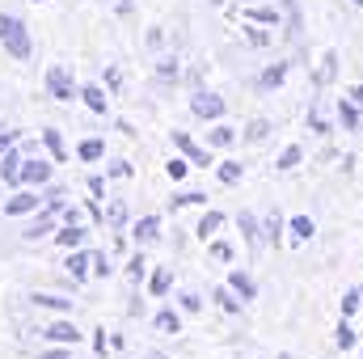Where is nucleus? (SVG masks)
Returning <instances> with one entry per match:
<instances>
[{"label":"nucleus","instance_id":"aec40b11","mask_svg":"<svg viewBox=\"0 0 363 359\" xmlns=\"http://www.w3.org/2000/svg\"><path fill=\"white\" fill-rule=\"evenodd\" d=\"M157 330H161V334H178L182 330V313L178 309H161V313H157Z\"/></svg>","mask_w":363,"mask_h":359},{"label":"nucleus","instance_id":"58836bf2","mask_svg":"<svg viewBox=\"0 0 363 359\" xmlns=\"http://www.w3.org/2000/svg\"><path fill=\"white\" fill-rule=\"evenodd\" d=\"M199 309H203V296L186 292V296H182V313H199Z\"/></svg>","mask_w":363,"mask_h":359},{"label":"nucleus","instance_id":"b1692460","mask_svg":"<svg viewBox=\"0 0 363 359\" xmlns=\"http://www.w3.org/2000/svg\"><path fill=\"white\" fill-rule=\"evenodd\" d=\"M283 81H287V64H274V68H267V72L258 77V85H262V89H279Z\"/></svg>","mask_w":363,"mask_h":359},{"label":"nucleus","instance_id":"49530a36","mask_svg":"<svg viewBox=\"0 0 363 359\" xmlns=\"http://www.w3.org/2000/svg\"><path fill=\"white\" fill-rule=\"evenodd\" d=\"M157 72H161V77H178V64H174V60H161V68H157Z\"/></svg>","mask_w":363,"mask_h":359},{"label":"nucleus","instance_id":"2eb2a0df","mask_svg":"<svg viewBox=\"0 0 363 359\" xmlns=\"http://www.w3.org/2000/svg\"><path fill=\"white\" fill-rule=\"evenodd\" d=\"M220 228H224V211H203V220H199V228H194V233H199L203 241H211Z\"/></svg>","mask_w":363,"mask_h":359},{"label":"nucleus","instance_id":"393cba45","mask_svg":"<svg viewBox=\"0 0 363 359\" xmlns=\"http://www.w3.org/2000/svg\"><path fill=\"white\" fill-rule=\"evenodd\" d=\"M241 178H245V165L241 161H220V182L224 186H237Z\"/></svg>","mask_w":363,"mask_h":359},{"label":"nucleus","instance_id":"423d86ee","mask_svg":"<svg viewBox=\"0 0 363 359\" xmlns=\"http://www.w3.org/2000/svg\"><path fill=\"white\" fill-rule=\"evenodd\" d=\"M43 334H47V343H60V347H77V343H81V334H77L72 321H51Z\"/></svg>","mask_w":363,"mask_h":359},{"label":"nucleus","instance_id":"c9c22d12","mask_svg":"<svg viewBox=\"0 0 363 359\" xmlns=\"http://www.w3.org/2000/svg\"><path fill=\"white\" fill-rule=\"evenodd\" d=\"M267 131H271V123H267V118H254L245 136H250V140H267Z\"/></svg>","mask_w":363,"mask_h":359},{"label":"nucleus","instance_id":"39448f33","mask_svg":"<svg viewBox=\"0 0 363 359\" xmlns=\"http://www.w3.org/2000/svg\"><path fill=\"white\" fill-rule=\"evenodd\" d=\"M38 203H47V199H38L34 190H17L13 199H4V216H26V211H38Z\"/></svg>","mask_w":363,"mask_h":359},{"label":"nucleus","instance_id":"c85d7f7f","mask_svg":"<svg viewBox=\"0 0 363 359\" xmlns=\"http://www.w3.org/2000/svg\"><path fill=\"white\" fill-rule=\"evenodd\" d=\"M77 153H81V161H101V157H106V144H101V140H85Z\"/></svg>","mask_w":363,"mask_h":359},{"label":"nucleus","instance_id":"5701e85b","mask_svg":"<svg viewBox=\"0 0 363 359\" xmlns=\"http://www.w3.org/2000/svg\"><path fill=\"white\" fill-rule=\"evenodd\" d=\"M334 343H338L342 351H355V343H359V334L351 330V321H347V317L338 321V330H334Z\"/></svg>","mask_w":363,"mask_h":359},{"label":"nucleus","instance_id":"de8ad7c7","mask_svg":"<svg viewBox=\"0 0 363 359\" xmlns=\"http://www.w3.org/2000/svg\"><path fill=\"white\" fill-rule=\"evenodd\" d=\"M347 97H351V101L363 110V85H351V93H347Z\"/></svg>","mask_w":363,"mask_h":359},{"label":"nucleus","instance_id":"6ab92c4d","mask_svg":"<svg viewBox=\"0 0 363 359\" xmlns=\"http://www.w3.org/2000/svg\"><path fill=\"white\" fill-rule=\"evenodd\" d=\"M300 161H304V148H300V144H287V148L279 153V161H274V170H283V174H287V170H296Z\"/></svg>","mask_w":363,"mask_h":359},{"label":"nucleus","instance_id":"3c124183","mask_svg":"<svg viewBox=\"0 0 363 359\" xmlns=\"http://www.w3.org/2000/svg\"><path fill=\"white\" fill-rule=\"evenodd\" d=\"M279 359H291V355H279Z\"/></svg>","mask_w":363,"mask_h":359},{"label":"nucleus","instance_id":"bb28decb","mask_svg":"<svg viewBox=\"0 0 363 359\" xmlns=\"http://www.w3.org/2000/svg\"><path fill=\"white\" fill-rule=\"evenodd\" d=\"M283 228H287V220H283L279 211H271V216H267V224H262V237H267V241H279V237H283Z\"/></svg>","mask_w":363,"mask_h":359},{"label":"nucleus","instance_id":"a211bd4d","mask_svg":"<svg viewBox=\"0 0 363 359\" xmlns=\"http://www.w3.org/2000/svg\"><path fill=\"white\" fill-rule=\"evenodd\" d=\"M43 144H47V153H51V161H60V165L68 161V148H64V140H60V131H51V127H47V131H43Z\"/></svg>","mask_w":363,"mask_h":359},{"label":"nucleus","instance_id":"5fc2aeb1","mask_svg":"<svg viewBox=\"0 0 363 359\" xmlns=\"http://www.w3.org/2000/svg\"><path fill=\"white\" fill-rule=\"evenodd\" d=\"M68 359H72V355H68Z\"/></svg>","mask_w":363,"mask_h":359},{"label":"nucleus","instance_id":"ddd939ff","mask_svg":"<svg viewBox=\"0 0 363 359\" xmlns=\"http://www.w3.org/2000/svg\"><path fill=\"white\" fill-rule=\"evenodd\" d=\"M81 97H85V106H89L93 114H106V110H110V97H106V89H101V85H85V89H81Z\"/></svg>","mask_w":363,"mask_h":359},{"label":"nucleus","instance_id":"e433bc0d","mask_svg":"<svg viewBox=\"0 0 363 359\" xmlns=\"http://www.w3.org/2000/svg\"><path fill=\"white\" fill-rule=\"evenodd\" d=\"M245 17H254V21H271V26H279V13H274V9H250Z\"/></svg>","mask_w":363,"mask_h":359},{"label":"nucleus","instance_id":"8fccbe9b","mask_svg":"<svg viewBox=\"0 0 363 359\" xmlns=\"http://www.w3.org/2000/svg\"><path fill=\"white\" fill-rule=\"evenodd\" d=\"M359 300H363V287H359Z\"/></svg>","mask_w":363,"mask_h":359},{"label":"nucleus","instance_id":"f3484780","mask_svg":"<svg viewBox=\"0 0 363 359\" xmlns=\"http://www.w3.org/2000/svg\"><path fill=\"white\" fill-rule=\"evenodd\" d=\"M55 241H60L64 250H81V241H85V228H81V224H64V228L55 233Z\"/></svg>","mask_w":363,"mask_h":359},{"label":"nucleus","instance_id":"9b49d317","mask_svg":"<svg viewBox=\"0 0 363 359\" xmlns=\"http://www.w3.org/2000/svg\"><path fill=\"white\" fill-rule=\"evenodd\" d=\"M157 233H161V216H144V220H135V228H131V237L144 245V241H157Z\"/></svg>","mask_w":363,"mask_h":359},{"label":"nucleus","instance_id":"864d4df0","mask_svg":"<svg viewBox=\"0 0 363 359\" xmlns=\"http://www.w3.org/2000/svg\"><path fill=\"white\" fill-rule=\"evenodd\" d=\"M359 359H363V351H359Z\"/></svg>","mask_w":363,"mask_h":359},{"label":"nucleus","instance_id":"6e6552de","mask_svg":"<svg viewBox=\"0 0 363 359\" xmlns=\"http://www.w3.org/2000/svg\"><path fill=\"white\" fill-rule=\"evenodd\" d=\"M47 178H51V165L47 161H38V157L21 161V182L26 186H47Z\"/></svg>","mask_w":363,"mask_h":359},{"label":"nucleus","instance_id":"a19ab883","mask_svg":"<svg viewBox=\"0 0 363 359\" xmlns=\"http://www.w3.org/2000/svg\"><path fill=\"white\" fill-rule=\"evenodd\" d=\"M106 174H110V178H131V165H127V161H114Z\"/></svg>","mask_w":363,"mask_h":359},{"label":"nucleus","instance_id":"2f4dec72","mask_svg":"<svg viewBox=\"0 0 363 359\" xmlns=\"http://www.w3.org/2000/svg\"><path fill=\"white\" fill-rule=\"evenodd\" d=\"M186 170H190V161H186V157H169V161H165V174H169L174 182L186 178Z\"/></svg>","mask_w":363,"mask_h":359},{"label":"nucleus","instance_id":"f03ea898","mask_svg":"<svg viewBox=\"0 0 363 359\" xmlns=\"http://www.w3.org/2000/svg\"><path fill=\"white\" fill-rule=\"evenodd\" d=\"M47 89H51V97H55V101H72V97H77L72 81H68V72H64L60 64H51V68H47Z\"/></svg>","mask_w":363,"mask_h":359},{"label":"nucleus","instance_id":"7c9ffc66","mask_svg":"<svg viewBox=\"0 0 363 359\" xmlns=\"http://www.w3.org/2000/svg\"><path fill=\"white\" fill-rule=\"evenodd\" d=\"M34 304H43V309H72V300H64V296H51V292H43V296H34Z\"/></svg>","mask_w":363,"mask_h":359},{"label":"nucleus","instance_id":"f704fd0d","mask_svg":"<svg viewBox=\"0 0 363 359\" xmlns=\"http://www.w3.org/2000/svg\"><path fill=\"white\" fill-rule=\"evenodd\" d=\"M241 30H245V38H250L254 47H267V43H271V34H262L258 26H241Z\"/></svg>","mask_w":363,"mask_h":359},{"label":"nucleus","instance_id":"20e7f679","mask_svg":"<svg viewBox=\"0 0 363 359\" xmlns=\"http://www.w3.org/2000/svg\"><path fill=\"white\" fill-rule=\"evenodd\" d=\"M190 110H194L199 118H220V114H224V97H220V93H194V97H190Z\"/></svg>","mask_w":363,"mask_h":359},{"label":"nucleus","instance_id":"1a4fd4ad","mask_svg":"<svg viewBox=\"0 0 363 359\" xmlns=\"http://www.w3.org/2000/svg\"><path fill=\"white\" fill-rule=\"evenodd\" d=\"M287 233H291V241H296V245H304V241H313L317 224H313L308 216H291V220H287Z\"/></svg>","mask_w":363,"mask_h":359},{"label":"nucleus","instance_id":"dca6fc26","mask_svg":"<svg viewBox=\"0 0 363 359\" xmlns=\"http://www.w3.org/2000/svg\"><path fill=\"white\" fill-rule=\"evenodd\" d=\"M211 300H216L224 313H241V304H245V300H241V296H237L228 283H224V287H216V292H211Z\"/></svg>","mask_w":363,"mask_h":359},{"label":"nucleus","instance_id":"09e8293b","mask_svg":"<svg viewBox=\"0 0 363 359\" xmlns=\"http://www.w3.org/2000/svg\"><path fill=\"white\" fill-rule=\"evenodd\" d=\"M351 4H363V0H351Z\"/></svg>","mask_w":363,"mask_h":359},{"label":"nucleus","instance_id":"4c0bfd02","mask_svg":"<svg viewBox=\"0 0 363 359\" xmlns=\"http://www.w3.org/2000/svg\"><path fill=\"white\" fill-rule=\"evenodd\" d=\"M211 258L228 263V258H233V245H228V241H211Z\"/></svg>","mask_w":363,"mask_h":359},{"label":"nucleus","instance_id":"4be33fe9","mask_svg":"<svg viewBox=\"0 0 363 359\" xmlns=\"http://www.w3.org/2000/svg\"><path fill=\"white\" fill-rule=\"evenodd\" d=\"M237 228H241L250 241H262V224H258V216H254V211H241V216H237Z\"/></svg>","mask_w":363,"mask_h":359},{"label":"nucleus","instance_id":"473e14b6","mask_svg":"<svg viewBox=\"0 0 363 359\" xmlns=\"http://www.w3.org/2000/svg\"><path fill=\"white\" fill-rule=\"evenodd\" d=\"M363 309V300H359V287H351L347 296H342V317H355Z\"/></svg>","mask_w":363,"mask_h":359},{"label":"nucleus","instance_id":"f257e3e1","mask_svg":"<svg viewBox=\"0 0 363 359\" xmlns=\"http://www.w3.org/2000/svg\"><path fill=\"white\" fill-rule=\"evenodd\" d=\"M0 47H4L13 60H30V30H26L21 17L0 13Z\"/></svg>","mask_w":363,"mask_h":359},{"label":"nucleus","instance_id":"ea45409f","mask_svg":"<svg viewBox=\"0 0 363 359\" xmlns=\"http://www.w3.org/2000/svg\"><path fill=\"white\" fill-rule=\"evenodd\" d=\"M93 275H101V279L110 275V258L106 254H93Z\"/></svg>","mask_w":363,"mask_h":359},{"label":"nucleus","instance_id":"412c9836","mask_svg":"<svg viewBox=\"0 0 363 359\" xmlns=\"http://www.w3.org/2000/svg\"><path fill=\"white\" fill-rule=\"evenodd\" d=\"M233 140H237V131H233L228 123H216V127H211V136H207V144H211V148H228Z\"/></svg>","mask_w":363,"mask_h":359},{"label":"nucleus","instance_id":"37998d69","mask_svg":"<svg viewBox=\"0 0 363 359\" xmlns=\"http://www.w3.org/2000/svg\"><path fill=\"white\" fill-rule=\"evenodd\" d=\"M89 194H93V203H97V199L106 194V178H97V174H93V178H89Z\"/></svg>","mask_w":363,"mask_h":359},{"label":"nucleus","instance_id":"c756f323","mask_svg":"<svg viewBox=\"0 0 363 359\" xmlns=\"http://www.w3.org/2000/svg\"><path fill=\"white\" fill-rule=\"evenodd\" d=\"M106 224H110V228H123V224H127V203H110V207H106Z\"/></svg>","mask_w":363,"mask_h":359},{"label":"nucleus","instance_id":"7ed1b4c3","mask_svg":"<svg viewBox=\"0 0 363 359\" xmlns=\"http://www.w3.org/2000/svg\"><path fill=\"white\" fill-rule=\"evenodd\" d=\"M169 136H174V144L182 148V157H186L190 165H203V170L211 165V153H207V148H199V144H194V140H190L186 131H169Z\"/></svg>","mask_w":363,"mask_h":359},{"label":"nucleus","instance_id":"79ce46f5","mask_svg":"<svg viewBox=\"0 0 363 359\" xmlns=\"http://www.w3.org/2000/svg\"><path fill=\"white\" fill-rule=\"evenodd\" d=\"M13 144H17V131H4V127H0V157H4Z\"/></svg>","mask_w":363,"mask_h":359},{"label":"nucleus","instance_id":"c03bdc74","mask_svg":"<svg viewBox=\"0 0 363 359\" xmlns=\"http://www.w3.org/2000/svg\"><path fill=\"white\" fill-rule=\"evenodd\" d=\"M308 127H313V131H330V123H325V118H321V114H317V110H313V114H308Z\"/></svg>","mask_w":363,"mask_h":359},{"label":"nucleus","instance_id":"f8f14e48","mask_svg":"<svg viewBox=\"0 0 363 359\" xmlns=\"http://www.w3.org/2000/svg\"><path fill=\"white\" fill-rule=\"evenodd\" d=\"M228 287H233L241 300H254V296H258V283H254L245 270H233V275H228Z\"/></svg>","mask_w":363,"mask_h":359},{"label":"nucleus","instance_id":"cd10ccee","mask_svg":"<svg viewBox=\"0 0 363 359\" xmlns=\"http://www.w3.org/2000/svg\"><path fill=\"white\" fill-rule=\"evenodd\" d=\"M169 203H174V207H199V203H207V194H203V190H182Z\"/></svg>","mask_w":363,"mask_h":359},{"label":"nucleus","instance_id":"a878e982","mask_svg":"<svg viewBox=\"0 0 363 359\" xmlns=\"http://www.w3.org/2000/svg\"><path fill=\"white\" fill-rule=\"evenodd\" d=\"M169 283H174V270L161 267L152 279H148V292H152V296H165V292H169Z\"/></svg>","mask_w":363,"mask_h":359},{"label":"nucleus","instance_id":"0eeeda50","mask_svg":"<svg viewBox=\"0 0 363 359\" xmlns=\"http://www.w3.org/2000/svg\"><path fill=\"white\" fill-rule=\"evenodd\" d=\"M21 148H9L4 157H0V178L9 182V186H21Z\"/></svg>","mask_w":363,"mask_h":359},{"label":"nucleus","instance_id":"72a5a7b5","mask_svg":"<svg viewBox=\"0 0 363 359\" xmlns=\"http://www.w3.org/2000/svg\"><path fill=\"white\" fill-rule=\"evenodd\" d=\"M144 267H148V263H144V254H131V263H127V275L140 283V279H144Z\"/></svg>","mask_w":363,"mask_h":359},{"label":"nucleus","instance_id":"9d476101","mask_svg":"<svg viewBox=\"0 0 363 359\" xmlns=\"http://www.w3.org/2000/svg\"><path fill=\"white\" fill-rule=\"evenodd\" d=\"M64 267H68L72 279H85V275L93 270V254H85V250H68V263H64Z\"/></svg>","mask_w":363,"mask_h":359},{"label":"nucleus","instance_id":"603ef678","mask_svg":"<svg viewBox=\"0 0 363 359\" xmlns=\"http://www.w3.org/2000/svg\"><path fill=\"white\" fill-rule=\"evenodd\" d=\"M157 359H165V355H157Z\"/></svg>","mask_w":363,"mask_h":359},{"label":"nucleus","instance_id":"4468645a","mask_svg":"<svg viewBox=\"0 0 363 359\" xmlns=\"http://www.w3.org/2000/svg\"><path fill=\"white\" fill-rule=\"evenodd\" d=\"M338 123H342V131H355L359 127V106L351 97H338Z\"/></svg>","mask_w":363,"mask_h":359},{"label":"nucleus","instance_id":"a18cd8bd","mask_svg":"<svg viewBox=\"0 0 363 359\" xmlns=\"http://www.w3.org/2000/svg\"><path fill=\"white\" fill-rule=\"evenodd\" d=\"M93 351L106 355V330H93Z\"/></svg>","mask_w":363,"mask_h":359}]
</instances>
